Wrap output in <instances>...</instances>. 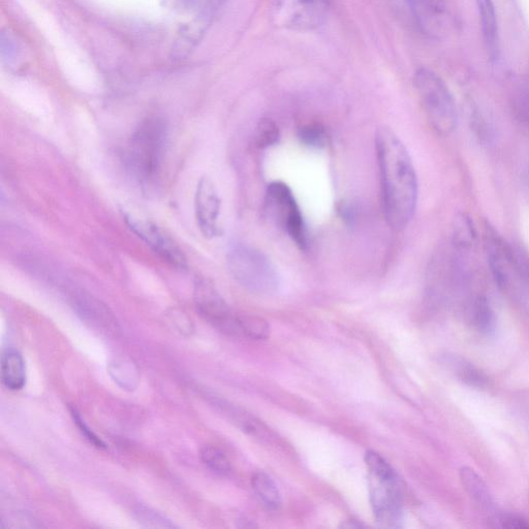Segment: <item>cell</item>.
I'll use <instances>...</instances> for the list:
<instances>
[{
  "label": "cell",
  "mask_w": 529,
  "mask_h": 529,
  "mask_svg": "<svg viewBox=\"0 0 529 529\" xmlns=\"http://www.w3.org/2000/svg\"><path fill=\"white\" fill-rule=\"evenodd\" d=\"M382 202L388 225L395 231L412 222L418 202V177L406 146L389 128L376 135Z\"/></svg>",
  "instance_id": "6da1fadb"
},
{
  "label": "cell",
  "mask_w": 529,
  "mask_h": 529,
  "mask_svg": "<svg viewBox=\"0 0 529 529\" xmlns=\"http://www.w3.org/2000/svg\"><path fill=\"white\" fill-rule=\"evenodd\" d=\"M484 246L497 287L529 310V253L508 243L488 223L484 225Z\"/></svg>",
  "instance_id": "7a4b0ae2"
},
{
  "label": "cell",
  "mask_w": 529,
  "mask_h": 529,
  "mask_svg": "<svg viewBox=\"0 0 529 529\" xmlns=\"http://www.w3.org/2000/svg\"><path fill=\"white\" fill-rule=\"evenodd\" d=\"M168 124L160 116L144 119L133 134L127 149V164L133 176L143 185L159 177L165 159Z\"/></svg>",
  "instance_id": "3957f363"
},
{
  "label": "cell",
  "mask_w": 529,
  "mask_h": 529,
  "mask_svg": "<svg viewBox=\"0 0 529 529\" xmlns=\"http://www.w3.org/2000/svg\"><path fill=\"white\" fill-rule=\"evenodd\" d=\"M370 503L380 527L398 528L403 521L402 489L398 475L379 453L365 455Z\"/></svg>",
  "instance_id": "277c9868"
},
{
  "label": "cell",
  "mask_w": 529,
  "mask_h": 529,
  "mask_svg": "<svg viewBox=\"0 0 529 529\" xmlns=\"http://www.w3.org/2000/svg\"><path fill=\"white\" fill-rule=\"evenodd\" d=\"M414 86L429 126L440 136H449L457 128L458 112L445 81L433 71L422 68L414 77Z\"/></svg>",
  "instance_id": "5b68a950"
},
{
  "label": "cell",
  "mask_w": 529,
  "mask_h": 529,
  "mask_svg": "<svg viewBox=\"0 0 529 529\" xmlns=\"http://www.w3.org/2000/svg\"><path fill=\"white\" fill-rule=\"evenodd\" d=\"M228 267L236 282L252 293L270 295L279 286V277L272 262L257 248L235 244L228 253Z\"/></svg>",
  "instance_id": "8992f818"
},
{
  "label": "cell",
  "mask_w": 529,
  "mask_h": 529,
  "mask_svg": "<svg viewBox=\"0 0 529 529\" xmlns=\"http://www.w3.org/2000/svg\"><path fill=\"white\" fill-rule=\"evenodd\" d=\"M266 209L272 220L282 227L301 251L308 245L302 212L289 186L280 181L268 185Z\"/></svg>",
  "instance_id": "52a82bcc"
},
{
  "label": "cell",
  "mask_w": 529,
  "mask_h": 529,
  "mask_svg": "<svg viewBox=\"0 0 529 529\" xmlns=\"http://www.w3.org/2000/svg\"><path fill=\"white\" fill-rule=\"evenodd\" d=\"M332 0H274L272 18L279 27L309 31L320 27Z\"/></svg>",
  "instance_id": "ba28073f"
},
{
  "label": "cell",
  "mask_w": 529,
  "mask_h": 529,
  "mask_svg": "<svg viewBox=\"0 0 529 529\" xmlns=\"http://www.w3.org/2000/svg\"><path fill=\"white\" fill-rule=\"evenodd\" d=\"M195 303L201 317L215 329L233 337H242L241 316L233 313L219 292L205 279L195 285Z\"/></svg>",
  "instance_id": "9c48e42d"
},
{
  "label": "cell",
  "mask_w": 529,
  "mask_h": 529,
  "mask_svg": "<svg viewBox=\"0 0 529 529\" xmlns=\"http://www.w3.org/2000/svg\"><path fill=\"white\" fill-rule=\"evenodd\" d=\"M123 217L129 228L165 262L180 270L188 267L179 246L158 225L136 213L126 212Z\"/></svg>",
  "instance_id": "30bf717a"
},
{
  "label": "cell",
  "mask_w": 529,
  "mask_h": 529,
  "mask_svg": "<svg viewBox=\"0 0 529 529\" xmlns=\"http://www.w3.org/2000/svg\"><path fill=\"white\" fill-rule=\"evenodd\" d=\"M221 205L214 183L208 177H202L197 186L195 209L198 227L207 239L220 235Z\"/></svg>",
  "instance_id": "8fae6325"
},
{
  "label": "cell",
  "mask_w": 529,
  "mask_h": 529,
  "mask_svg": "<svg viewBox=\"0 0 529 529\" xmlns=\"http://www.w3.org/2000/svg\"><path fill=\"white\" fill-rule=\"evenodd\" d=\"M417 25L430 37H441L447 33L449 13L443 0H404Z\"/></svg>",
  "instance_id": "7c38bea8"
},
{
  "label": "cell",
  "mask_w": 529,
  "mask_h": 529,
  "mask_svg": "<svg viewBox=\"0 0 529 529\" xmlns=\"http://www.w3.org/2000/svg\"><path fill=\"white\" fill-rule=\"evenodd\" d=\"M485 49L491 60L500 55L499 20L493 0H476Z\"/></svg>",
  "instance_id": "4fadbf2b"
},
{
  "label": "cell",
  "mask_w": 529,
  "mask_h": 529,
  "mask_svg": "<svg viewBox=\"0 0 529 529\" xmlns=\"http://www.w3.org/2000/svg\"><path fill=\"white\" fill-rule=\"evenodd\" d=\"M468 316L473 327L482 334H490L495 329V315L489 300L482 295L470 299L466 305Z\"/></svg>",
  "instance_id": "5bb4252c"
},
{
  "label": "cell",
  "mask_w": 529,
  "mask_h": 529,
  "mask_svg": "<svg viewBox=\"0 0 529 529\" xmlns=\"http://www.w3.org/2000/svg\"><path fill=\"white\" fill-rule=\"evenodd\" d=\"M2 381L11 391H19L26 383V369L22 355L15 350H8L2 357Z\"/></svg>",
  "instance_id": "9a60e30c"
},
{
  "label": "cell",
  "mask_w": 529,
  "mask_h": 529,
  "mask_svg": "<svg viewBox=\"0 0 529 529\" xmlns=\"http://www.w3.org/2000/svg\"><path fill=\"white\" fill-rule=\"evenodd\" d=\"M460 479L465 490L471 495L476 504L485 512L494 510V503L488 487L483 480L470 468L460 471Z\"/></svg>",
  "instance_id": "2e32d148"
},
{
  "label": "cell",
  "mask_w": 529,
  "mask_h": 529,
  "mask_svg": "<svg viewBox=\"0 0 529 529\" xmlns=\"http://www.w3.org/2000/svg\"><path fill=\"white\" fill-rule=\"evenodd\" d=\"M476 226L468 214L459 213L454 220L451 243L460 253L468 252L477 241Z\"/></svg>",
  "instance_id": "e0dca14e"
},
{
  "label": "cell",
  "mask_w": 529,
  "mask_h": 529,
  "mask_svg": "<svg viewBox=\"0 0 529 529\" xmlns=\"http://www.w3.org/2000/svg\"><path fill=\"white\" fill-rule=\"evenodd\" d=\"M252 486L260 501L271 511L282 507V495L274 481L265 473L258 472L252 478Z\"/></svg>",
  "instance_id": "ac0fdd59"
},
{
  "label": "cell",
  "mask_w": 529,
  "mask_h": 529,
  "mask_svg": "<svg viewBox=\"0 0 529 529\" xmlns=\"http://www.w3.org/2000/svg\"><path fill=\"white\" fill-rule=\"evenodd\" d=\"M201 459L216 474L227 476L232 471L231 462L226 454L214 446L203 447L201 450Z\"/></svg>",
  "instance_id": "d6986e66"
},
{
  "label": "cell",
  "mask_w": 529,
  "mask_h": 529,
  "mask_svg": "<svg viewBox=\"0 0 529 529\" xmlns=\"http://www.w3.org/2000/svg\"><path fill=\"white\" fill-rule=\"evenodd\" d=\"M456 373L459 379L470 387L485 390L490 386L485 373L470 363H458Z\"/></svg>",
  "instance_id": "ffe728a7"
},
{
  "label": "cell",
  "mask_w": 529,
  "mask_h": 529,
  "mask_svg": "<svg viewBox=\"0 0 529 529\" xmlns=\"http://www.w3.org/2000/svg\"><path fill=\"white\" fill-rule=\"evenodd\" d=\"M298 137L301 143L309 148L321 149L328 143V134L318 123L306 124L299 130Z\"/></svg>",
  "instance_id": "44dd1931"
},
{
  "label": "cell",
  "mask_w": 529,
  "mask_h": 529,
  "mask_svg": "<svg viewBox=\"0 0 529 529\" xmlns=\"http://www.w3.org/2000/svg\"><path fill=\"white\" fill-rule=\"evenodd\" d=\"M110 373L115 382L124 389H133L138 382V370L131 362H117L111 364Z\"/></svg>",
  "instance_id": "7402d4cb"
},
{
  "label": "cell",
  "mask_w": 529,
  "mask_h": 529,
  "mask_svg": "<svg viewBox=\"0 0 529 529\" xmlns=\"http://www.w3.org/2000/svg\"><path fill=\"white\" fill-rule=\"evenodd\" d=\"M243 338L265 340L270 335L269 324L260 317L241 316Z\"/></svg>",
  "instance_id": "603a6c76"
},
{
  "label": "cell",
  "mask_w": 529,
  "mask_h": 529,
  "mask_svg": "<svg viewBox=\"0 0 529 529\" xmlns=\"http://www.w3.org/2000/svg\"><path fill=\"white\" fill-rule=\"evenodd\" d=\"M471 129L479 142L488 145L495 139V131L492 123L478 110L471 112Z\"/></svg>",
  "instance_id": "cb8c5ba5"
},
{
  "label": "cell",
  "mask_w": 529,
  "mask_h": 529,
  "mask_svg": "<svg viewBox=\"0 0 529 529\" xmlns=\"http://www.w3.org/2000/svg\"><path fill=\"white\" fill-rule=\"evenodd\" d=\"M279 130L276 123L268 118L262 119L255 133V144L258 148L265 149L274 146L279 140Z\"/></svg>",
  "instance_id": "d4e9b609"
},
{
  "label": "cell",
  "mask_w": 529,
  "mask_h": 529,
  "mask_svg": "<svg viewBox=\"0 0 529 529\" xmlns=\"http://www.w3.org/2000/svg\"><path fill=\"white\" fill-rule=\"evenodd\" d=\"M135 518L144 527L175 528L176 525L162 513L146 507H139L135 511Z\"/></svg>",
  "instance_id": "484cf974"
},
{
  "label": "cell",
  "mask_w": 529,
  "mask_h": 529,
  "mask_svg": "<svg viewBox=\"0 0 529 529\" xmlns=\"http://www.w3.org/2000/svg\"><path fill=\"white\" fill-rule=\"evenodd\" d=\"M71 415L77 427L79 428L81 433L84 435L85 439L91 445L95 446L97 449H100V450L108 449V446L101 440V438L98 437V435L95 432L92 431V429L88 427V425L85 423V421L82 419L80 414L76 411V409H71Z\"/></svg>",
  "instance_id": "4316f807"
},
{
  "label": "cell",
  "mask_w": 529,
  "mask_h": 529,
  "mask_svg": "<svg viewBox=\"0 0 529 529\" xmlns=\"http://www.w3.org/2000/svg\"><path fill=\"white\" fill-rule=\"evenodd\" d=\"M516 110L519 120L529 131V84L525 85L518 93Z\"/></svg>",
  "instance_id": "83f0119b"
},
{
  "label": "cell",
  "mask_w": 529,
  "mask_h": 529,
  "mask_svg": "<svg viewBox=\"0 0 529 529\" xmlns=\"http://www.w3.org/2000/svg\"><path fill=\"white\" fill-rule=\"evenodd\" d=\"M504 526L509 528H528L529 524L525 521L514 518V517H508L503 520Z\"/></svg>",
  "instance_id": "f1b7e54d"
},
{
  "label": "cell",
  "mask_w": 529,
  "mask_h": 529,
  "mask_svg": "<svg viewBox=\"0 0 529 529\" xmlns=\"http://www.w3.org/2000/svg\"><path fill=\"white\" fill-rule=\"evenodd\" d=\"M226 2L227 0H208L207 8L214 14L221 10Z\"/></svg>",
  "instance_id": "f546056e"
},
{
  "label": "cell",
  "mask_w": 529,
  "mask_h": 529,
  "mask_svg": "<svg viewBox=\"0 0 529 529\" xmlns=\"http://www.w3.org/2000/svg\"><path fill=\"white\" fill-rule=\"evenodd\" d=\"M526 186H527L528 193H529V172H528V174H527Z\"/></svg>",
  "instance_id": "4dcf8cb0"
}]
</instances>
